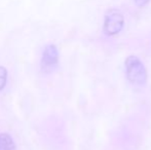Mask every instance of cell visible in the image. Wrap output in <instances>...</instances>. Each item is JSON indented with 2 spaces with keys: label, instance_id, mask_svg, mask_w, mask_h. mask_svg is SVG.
<instances>
[{
  "label": "cell",
  "instance_id": "4",
  "mask_svg": "<svg viewBox=\"0 0 151 150\" xmlns=\"http://www.w3.org/2000/svg\"><path fill=\"white\" fill-rule=\"evenodd\" d=\"M0 150H17L16 144L9 134H0Z\"/></svg>",
  "mask_w": 151,
  "mask_h": 150
},
{
  "label": "cell",
  "instance_id": "2",
  "mask_svg": "<svg viewBox=\"0 0 151 150\" xmlns=\"http://www.w3.org/2000/svg\"><path fill=\"white\" fill-rule=\"evenodd\" d=\"M123 27V17L118 10L112 9L106 14L104 23V31L107 35H116Z\"/></svg>",
  "mask_w": 151,
  "mask_h": 150
},
{
  "label": "cell",
  "instance_id": "1",
  "mask_svg": "<svg viewBox=\"0 0 151 150\" xmlns=\"http://www.w3.org/2000/svg\"><path fill=\"white\" fill-rule=\"evenodd\" d=\"M125 73L127 77L133 84L144 85L147 81V70L139 58L129 56L125 60Z\"/></svg>",
  "mask_w": 151,
  "mask_h": 150
},
{
  "label": "cell",
  "instance_id": "3",
  "mask_svg": "<svg viewBox=\"0 0 151 150\" xmlns=\"http://www.w3.org/2000/svg\"><path fill=\"white\" fill-rule=\"evenodd\" d=\"M59 63V52L54 44L47 45L43 50L41 58V69L44 72H50L54 70Z\"/></svg>",
  "mask_w": 151,
  "mask_h": 150
},
{
  "label": "cell",
  "instance_id": "6",
  "mask_svg": "<svg viewBox=\"0 0 151 150\" xmlns=\"http://www.w3.org/2000/svg\"><path fill=\"white\" fill-rule=\"evenodd\" d=\"M147 1H148V0H137L138 3H139V4H142V5H143L144 3H146Z\"/></svg>",
  "mask_w": 151,
  "mask_h": 150
},
{
  "label": "cell",
  "instance_id": "5",
  "mask_svg": "<svg viewBox=\"0 0 151 150\" xmlns=\"http://www.w3.org/2000/svg\"><path fill=\"white\" fill-rule=\"evenodd\" d=\"M6 81H7V70L4 67L0 66V90L5 88Z\"/></svg>",
  "mask_w": 151,
  "mask_h": 150
}]
</instances>
